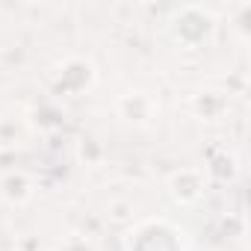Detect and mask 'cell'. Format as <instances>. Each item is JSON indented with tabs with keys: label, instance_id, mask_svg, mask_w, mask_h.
Instances as JSON below:
<instances>
[{
	"label": "cell",
	"instance_id": "obj_1",
	"mask_svg": "<svg viewBox=\"0 0 251 251\" xmlns=\"http://www.w3.org/2000/svg\"><path fill=\"white\" fill-rule=\"evenodd\" d=\"M192 169H183V172H177V175H172V183H183V189H175L172 195L177 198V201H183V204H192V201H198L201 195H204V177H198L195 183H189L192 180Z\"/></svg>",
	"mask_w": 251,
	"mask_h": 251
}]
</instances>
